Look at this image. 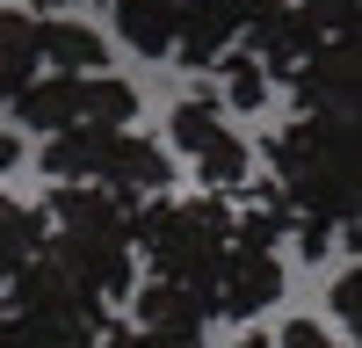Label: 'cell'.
Returning <instances> with one entry per match:
<instances>
[{"label":"cell","mask_w":362,"mask_h":348,"mask_svg":"<svg viewBox=\"0 0 362 348\" xmlns=\"http://www.w3.org/2000/svg\"><path fill=\"white\" fill-rule=\"evenodd\" d=\"M203 298H210V319H261L283 298V254L268 240H247V232L232 225V247H225L218 269H210Z\"/></svg>","instance_id":"8"},{"label":"cell","mask_w":362,"mask_h":348,"mask_svg":"<svg viewBox=\"0 0 362 348\" xmlns=\"http://www.w3.org/2000/svg\"><path fill=\"white\" fill-rule=\"evenodd\" d=\"M239 37H247V58H261L268 80H283L297 58L319 44V22L305 0H247V22H239Z\"/></svg>","instance_id":"9"},{"label":"cell","mask_w":362,"mask_h":348,"mask_svg":"<svg viewBox=\"0 0 362 348\" xmlns=\"http://www.w3.org/2000/svg\"><path fill=\"white\" fill-rule=\"evenodd\" d=\"M37 8H44V15H58V8H66V0H37Z\"/></svg>","instance_id":"24"},{"label":"cell","mask_w":362,"mask_h":348,"mask_svg":"<svg viewBox=\"0 0 362 348\" xmlns=\"http://www.w3.org/2000/svg\"><path fill=\"white\" fill-rule=\"evenodd\" d=\"M44 174L51 182H95V189H116L138 203L174 182V160H167V145L138 138L131 124H80V131H51Z\"/></svg>","instance_id":"3"},{"label":"cell","mask_w":362,"mask_h":348,"mask_svg":"<svg viewBox=\"0 0 362 348\" xmlns=\"http://www.w3.org/2000/svg\"><path fill=\"white\" fill-rule=\"evenodd\" d=\"M131 327H145V334H160V341H174V348H196L218 319H210V298L196 283H167V276H145V283H131Z\"/></svg>","instance_id":"11"},{"label":"cell","mask_w":362,"mask_h":348,"mask_svg":"<svg viewBox=\"0 0 362 348\" xmlns=\"http://www.w3.org/2000/svg\"><path fill=\"white\" fill-rule=\"evenodd\" d=\"M29 131H80V124H131L138 116V87L116 73H37L8 102Z\"/></svg>","instance_id":"5"},{"label":"cell","mask_w":362,"mask_h":348,"mask_svg":"<svg viewBox=\"0 0 362 348\" xmlns=\"http://www.w3.org/2000/svg\"><path fill=\"white\" fill-rule=\"evenodd\" d=\"M239 22H247V0H174V66L225 58Z\"/></svg>","instance_id":"12"},{"label":"cell","mask_w":362,"mask_h":348,"mask_svg":"<svg viewBox=\"0 0 362 348\" xmlns=\"http://www.w3.org/2000/svg\"><path fill=\"white\" fill-rule=\"evenodd\" d=\"M15 160H22V138H15V131H0V174H8Z\"/></svg>","instance_id":"23"},{"label":"cell","mask_w":362,"mask_h":348,"mask_svg":"<svg viewBox=\"0 0 362 348\" xmlns=\"http://www.w3.org/2000/svg\"><path fill=\"white\" fill-rule=\"evenodd\" d=\"M312 22H319V37H355V8L362 0H305Z\"/></svg>","instance_id":"20"},{"label":"cell","mask_w":362,"mask_h":348,"mask_svg":"<svg viewBox=\"0 0 362 348\" xmlns=\"http://www.w3.org/2000/svg\"><path fill=\"white\" fill-rule=\"evenodd\" d=\"M0 298H8L15 312H29V319H44V327H58V334H73V341H87V348H102V327H109V298H95L73 269H58V261L37 247L22 261V269L0 283Z\"/></svg>","instance_id":"6"},{"label":"cell","mask_w":362,"mask_h":348,"mask_svg":"<svg viewBox=\"0 0 362 348\" xmlns=\"http://www.w3.org/2000/svg\"><path fill=\"white\" fill-rule=\"evenodd\" d=\"M283 80L305 116H355V37H319Z\"/></svg>","instance_id":"10"},{"label":"cell","mask_w":362,"mask_h":348,"mask_svg":"<svg viewBox=\"0 0 362 348\" xmlns=\"http://www.w3.org/2000/svg\"><path fill=\"white\" fill-rule=\"evenodd\" d=\"M102 348H174V341L145 334V327H124V319H109V327H102Z\"/></svg>","instance_id":"22"},{"label":"cell","mask_w":362,"mask_h":348,"mask_svg":"<svg viewBox=\"0 0 362 348\" xmlns=\"http://www.w3.org/2000/svg\"><path fill=\"white\" fill-rule=\"evenodd\" d=\"M268 348H341V341H334V334H326V327H319V319H290V327H283L276 341H268Z\"/></svg>","instance_id":"21"},{"label":"cell","mask_w":362,"mask_h":348,"mask_svg":"<svg viewBox=\"0 0 362 348\" xmlns=\"http://www.w3.org/2000/svg\"><path fill=\"white\" fill-rule=\"evenodd\" d=\"M326 305H334V319H341L348 341H355V334H362V269H355V261H348L334 283H326Z\"/></svg>","instance_id":"19"},{"label":"cell","mask_w":362,"mask_h":348,"mask_svg":"<svg viewBox=\"0 0 362 348\" xmlns=\"http://www.w3.org/2000/svg\"><path fill=\"white\" fill-rule=\"evenodd\" d=\"M167 138H174V153L203 174L210 196H239V189L254 182V174H247L254 160H247V145H239V131H232V116H225L218 95H189V102H174Z\"/></svg>","instance_id":"7"},{"label":"cell","mask_w":362,"mask_h":348,"mask_svg":"<svg viewBox=\"0 0 362 348\" xmlns=\"http://www.w3.org/2000/svg\"><path fill=\"white\" fill-rule=\"evenodd\" d=\"M131 240H138V261H145L153 276L203 290L210 269H218L225 247H232V211H225V196H189V203L153 196V203L138 211Z\"/></svg>","instance_id":"4"},{"label":"cell","mask_w":362,"mask_h":348,"mask_svg":"<svg viewBox=\"0 0 362 348\" xmlns=\"http://www.w3.org/2000/svg\"><path fill=\"white\" fill-rule=\"evenodd\" d=\"M268 167L297 225L348 232L355 247V116H290L268 138Z\"/></svg>","instance_id":"2"},{"label":"cell","mask_w":362,"mask_h":348,"mask_svg":"<svg viewBox=\"0 0 362 348\" xmlns=\"http://www.w3.org/2000/svg\"><path fill=\"white\" fill-rule=\"evenodd\" d=\"M0 348H87V341L58 334V327H44V319H29L15 305H0Z\"/></svg>","instance_id":"18"},{"label":"cell","mask_w":362,"mask_h":348,"mask_svg":"<svg viewBox=\"0 0 362 348\" xmlns=\"http://www.w3.org/2000/svg\"><path fill=\"white\" fill-rule=\"evenodd\" d=\"M138 58H174V0H102Z\"/></svg>","instance_id":"15"},{"label":"cell","mask_w":362,"mask_h":348,"mask_svg":"<svg viewBox=\"0 0 362 348\" xmlns=\"http://www.w3.org/2000/svg\"><path fill=\"white\" fill-rule=\"evenodd\" d=\"M37 73H44V58H37V15H29V8H0V109H8Z\"/></svg>","instance_id":"14"},{"label":"cell","mask_w":362,"mask_h":348,"mask_svg":"<svg viewBox=\"0 0 362 348\" xmlns=\"http://www.w3.org/2000/svg\"><path fill=\"white\" fill-rule=\"evenodd\" d=\"M37 58H44L51 73H109L102 29H87L73 15H37Z\"/></svg>","instance_id":"13"},{"label":"cell","mask_w":362,"mask_h":348,"mask_svg":"<svg viewBox=\"0 0 362 348\" xmlns=\"http://www.w3.org/2000/svg\"><path fill=\"white\" fill-rule=\"evenodd\" d=\"M210 66H218V87H225V102H232L239 116H254V109L268 102V87H276V80L261 73V58H247V51H232V58H210Z\"/></svg>","instance_id":"17"},{"label":"cell","mask_w":362,"mask_h":348,"mask_svg":"<svg viewBox=\"0 0 362 348\" xmlns=\"http://www.w3.org/2000/svg\"><path fill=\"white\" fill-rule=\"evenodd\" d=\"M44 254L58 269H73L95 298H131L138 283V203L116 196V189H95V182H51V203H44Z\"/></svg>","instance_id":"1"},{"label":"cell","mask_w":362,"mask_h":348,"mask_svg":"<svg viewBox=\"0 0 362 348\" xmlns=\"http://www.w3.org/2000/svg\"><path fill=\"white\" fill-rule=\"evenodd\" d=\"M44 247V218L29 211V203H15V196H0V283H8L29 254Z\"/></svg>","instance_id":"16"}]
</instances>
